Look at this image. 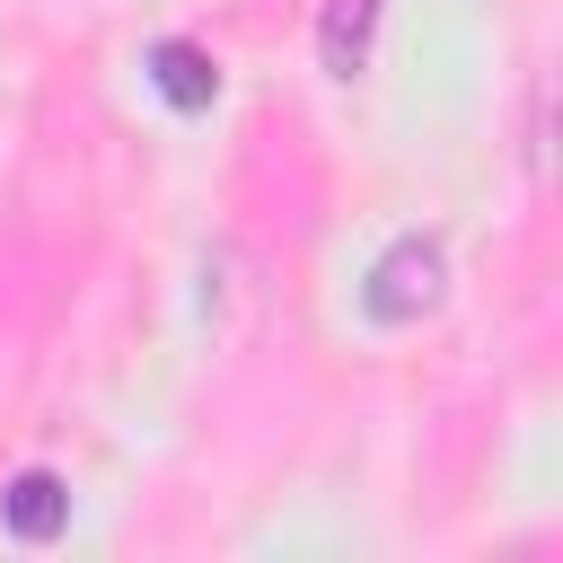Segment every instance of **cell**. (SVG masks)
I'll list each match as a JSON object with an SVG mask.
<instances>
[{
  "instance_id": "6da1fadb",
  "label": "cell",
  "mask_w": 563,
  "mask_h": 563,
  "mask_svg": "<svg viewBox=\"0 0 563 563\" xmlns=\"http://www.w3.org/2000/svg\"><path fill=\"white\" fill-rule=\"evenodd\" d=\"M369 18H378V0H334V9H325V70H334V79L361 70V35H369Z\"/></svg>"
}]
</instances>
